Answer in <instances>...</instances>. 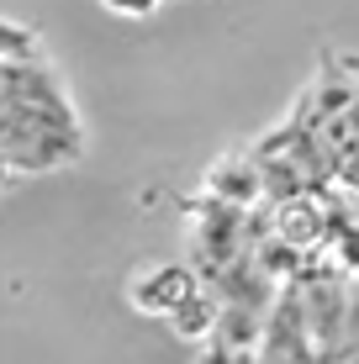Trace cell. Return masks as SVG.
<instances>
[{
	"mask_svg": "<svg viewBox=\"0 0 359 364\" xmlns=\"http://www.w3.org/2000/svg\"><path fill=\"white\" fill-rule=\"evenodd\" d=\"M0 90H6V143H0V164L6 180H37V174L74 169L85 159V122L74 106L64 74L43 53L37 32H27L16 16L6 21V69H0Z\"/></svg>",
	"mask_w": 359,
	"mask_h": 364,
	"instance_id": "1",
	"label": "cell"
},
{
	"mask_svg": "<svg viewBox=\"0 0 359 364\" xmlns=\"http://www.w3.org/2000/svg\"><path fill=\"white\" fill-rule=\"evenodd\" d=\"M127 301L148 317H185L201 301V280L185 264H143L127 280Z\"/></svg>",
	"mask_w": 359,
	"mask_h": 364,
	"instance_id": "2",
	"label": "cell"
},
{
	"mask_svg": "<svg viewBox=\"0 0 359 364\" xmlns=\"http://www.w3.org/2000/svg\"><path fill=\"white\" fill-rule=\"evenodd\" d=\"M159 6H164V0H159Z\"/></svg>",
	"mask_w": 359,
	"mask_h": 364,
	"instance_id": "3",
	"label": "cell"
}]
</instances>
